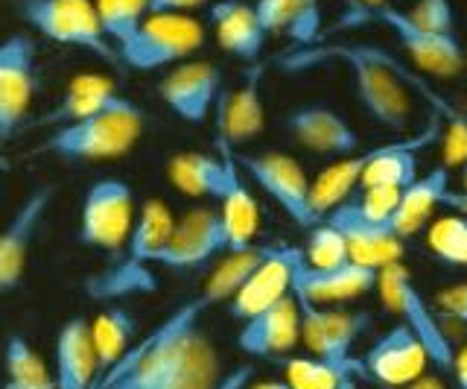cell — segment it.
I'll return each mask as SVG.
<instances>
[{"mask_svg": "<svg viewBox=\"0 0 467 389\" xmlns=\"http://www.w3.org/2000/svg\"><path fill=\"white\" fill-rule=\"evenodd\" d=\"M216 305H228V296L208 279L193 299L131 345L94 389H216L225 378L223 357L199 328L202 316Z\"/></svg>", "mask_w": 467, "mask_h": 389, "instance_id": "cell-1", "label": "cell"}, {"mask_svg": "<svg viewBox=\"0 0 467 389\" xmlns=\"http://www.w3.org/2000/svg\"><path fill=\"white\" fill-rule=\"evenodd\" d=\"M325 62H339L350 70L359 106L368 111V118L374 123L391 129V132H406L409 123H412V111H415L412 91L427 100L430 109L435 111V118H441L447 129L467 123V114H459L441 94L432 91L415 70H409L406 65L394 59L389 50L377 45H339V41H330V45H306V47H296L284 53L281 59H277V68L286 70V74H301V70H310Z\"/></svg>", "mask_w": 467, "mask_h": 389, "instance_id": "cell-2", "label": "cell"}, {"mask_svg": "<svg viewBox=\"0 0 467 389\" xmlns=\"http://www.w3.org/2000/svg\"><path fill=\"white\" fill-rule=\"evenodd\" d=\"M143 109L135 103L123 111L56 126L33 152L56 155L65 162H111V158H123L135 150L143 135Z\"/></svg>", "mask_w": 467, "mask_h": 389, "instance_id": "cell-3", "label": "cell"}, {"mask_svg": "<svg viewBox=\"0 0 467 389\" xmlns=\"http://www.w3.org/2000/svg\"><path fill=\"white\" fill-rule=\"evenodd\" d=\"M365 24H379L394 33L400 41V47L412 59V65L423 74H432L438 79H452L464 70V47L456 38V33H427L415 26L406 18V12L394 6H362L348 0V12L342 21L336 24V30L342 26H365Z\"/></svg>", "mask_w": 467, "mask_h": 389, "instance_id": "cell-4", "label": "cell"}, {"mask_svg": "<svg viewBox=\"0 0 467 389\" xmlns=\"http://www.w3.org/2000/svg\"><path fill=\"white\" fill-rule=\"evenodd\" d=\"M377 290L383 296L386 310L398 316V320L415 334V340L423 345L430 363L441 374H450L452 378L456 349H452L447 331L441 328V316H438L430 301L420 296L418 284L412 281V272L403 264L383 267L377 272Z\"/></svg>", "mask_w": 467, "mask_h": 389, "instance_id": "cell-5", "label": "cell"}, {"mask_svg": "<svg viewBox=\"0 0 467 389\" xmlns=\"http://www.w3.org/2000/svg\"><path fill=\"white\" fill-rule=\"evenodd\" d=\"M24 21L56 45L79 47L102 62H120L114 45L102 36L94 0H15Z\"/></svg>", "mask_w": 467, "mask_h": 389, "instance_id": "cell-6", "label": "cell"}, {"mask_svg": "<svg viewBox=\"0 0 467 389\" xmlns=\"http://www.w3.org/2000/svg\"><path fill=\"white\" fill-rule=\"evenodd\" d=\"M204 45V26L193 16H146L140 30L117 50L131 70H161L187 62Z\"/></svg>", "mask_w": 467, "mask_h": 389, "instance_id": "cell-7", "label": "cell"}, {"mask_svg": "<svg viewBox=\"0 0 467 389\" xmlns=\"http://www.w3.org/2000/svg\"><path fill=\"white\" fill-rule=\"evenodd\" d=\"M301 305V342L306 345L310 357L321 360L325 366L362 378V366L354 357L357 340L368 331L371 313L365 310H345V308H313Z\"/></svg>", "mask_w": 467, "mask_h": 389, "instance_id": "cell-8", "label": "cell"}, {"mask_svg": "<svg viewBox=\"0 0 467 389\" xmlns=\"http://www.w3.org/2000/svg\"><path fill=\"white\" fill-rule=\"evenodd\" d=\"M234 152V150H231ZM234 162L243 170V176L252 179L263 194L275 199L292 223L301 228H316L321 220L310 203V179L304 167L286 152H234Z\"/></svg>", "mask_w": 467, "mask_h": 389, "instance_id": "cell-9", "label": "cell"}, {"mask_svg": "<svg viewBox=\"0 0 467 389\" xmlns=\"http://www.w3.org/2000/svg\"><path fill=\"white\" fill-rule=\"evenodd\" d=\"M135 191L123 179H99L88 187L79 214V240L91 249L120 252L135 228Z\"/></svg>", "mask_w": 467, "mask_h": 389, "instance_id": "cell-10", "label": "cell"}, {"mask_svg": "<svg viewBox=\"0 0 467 389\" xmlns=\"http://www.w3.org/2000/svg\"><path fill=\"white\" fill-rule=\"evenodd\" d=\"M38 89L36 41L15 33L0 41V141L24 126Z\"/></svg>", "mask_w": 467, "mask_h": 389, "instance_id": "cell-11", "label": "cell"}, {"mask_svg": "<svg viewBox=\"0 0 467 389\" xmlns=\"http://www.w3.org/2000/svg\"><path fill=\"white\" fill-rule=\"evenodd\" d=\"M56 199V184L33 187L12 217L0 228V296L18 290L24 284V272L29 261V249L38 235V226L47 217V211Z\"/></svg>", "mask_w": 467, "mask_h": 389, "instance_id": "cell-12", "label": "cell"}, {"mask_svg": "<svg viewBox=\"0 0 467 389\" xmlns=\"http://www.w3.org/2000/svg\"><path fill=\"white\" fill-rule=\"evenodd\" d=\"M219 94H223V74L213 62L187 59L175 65L158 82V97L184 123H204L211 118Z\"/></svg>", "mask_w": 467, "mask_h": 389, "instance_id": "cell-13", "label": "cell"}, {"mask_svg": "<svg viewBox=\"0 0 467 389\" xmlns=\"http://www.w3.org/2000/svg\"><path fill=\"white\" fill-rule=\"evenodd\" d=\"M219 255H228V237L219 208H193L182 220H175L172 237L158 255V267L199 269Z\"/></svg>", "mask_w": 467, "mask_h": 389, "instance_id": "cell-14", "label": "cell"}, {"mask_svg": "<svg viewBox=\"0 0 467 389\" xmlns=\"http://www.w3.org/2000/svg\"><path fill=\"white\" fill-rule=\"evenodd\" d=\"M427 363H430V357L423 352V345L415 340V334L403 322L391 325L386 334H379L359 360L362 378H371L383 389L406 386L423 378Z\"/></svg>", "mask_w": 467, "mask_h": 389, "instance_id": "cell-15", "label": "cell"}, {"mask_svg": "<svg viewBox=\"0 0 467 389\" xmlns=\"http://www.w3.org/2000/svg\"><path fill=\"white\" fill-rule=\"evenodd\" d=\"M325 223L333 228H339L345 243H348V261L368 267V269H383L391 264H400V258L406 252V243L391 232V226L368 223L362 214L354 208L350 199H345L342 205H336Z\"/></svg>", "mask_w": 467, "mask_h": 389, "instance_id": "cell-16", "label": "cell"}, {"mask_svg": "<svg viewBox=\"0 0 467 389\" xmlns=\"http://www.w3.org/2000/svg\"><path fill=\"white\" fill-rule=\"evenodd\" d=\"M304 258V249L298 247H275L269 258L263 261L252 276L245 279V284L228 301V313L231 320L245 322L252 316L263 313L272 308L275 301H281L284 296L292 293V276H296V267Z\"/></svg>", "mask_w": 467, "mask_h": 389, "instance_id": "cell-17", "label": "cell"}, {"mask_svg": "<svg viewBox=\"0 0 467 389\" xmlns=\"http://www.w3.org/2000/svg\"><path fill=\"white\" fill-rule=\"evenodd\" d=\"M371 290H377V269L350 261L342 267L316 269L306 267L301 258L296 276H292V296L313 308H339L342 301L359 299Z\"/></svg>", "mask_w": 467, "mask_h": 389, "instance_id": "cell-18", "label": "cell"}, {"mask_svg": "<svg viewBox=\"0 0 467 389\" xmlns=\"http://www.w3.org/2000/svg\"><path fill=\"white\" fill-rule=\"evenodd\" d=\"M263 65H248L243 82L234 91H223L216 100V143L237 150L254 141L266 126V109L260 94Z\"/></svg>", "mask_w": 467, "mask_h": 389, "instance_id": "cell-19", "label": "cell"}, {"mask_svg": "<svg viewBox=\"0 0 467 389\" xmlns=\"http://www.w3.org/2000/svg\"><path fill=\"white\" fill-rule=\"evenodd\" d=\"M301 340V305L296 296H284L272 308L245 320L237 334V349L248 357H284Z\"/></svg>", "mask_w": 467, "mask_h": 389, "instance_id": "cell-20", "label": "cell"}, {"mask_svg": "<svg viewBox=\"0 0 467 389\" xmlns=\"http://www.w3.org/2000/svg\"><path fill=\"white\" fill-rule=\"evenodd\" d=\"M286 129L304 150L327 158H348L359 150V135L327 106H298L286 114Z\"/></svg>", "mask_w": 467, "mask_h": 389, "instance_id": "cell-21", "label": "cell"}, {"mask_svg": "<svg viewBox=\"0 0 467 389\" xmlns=\"http://www.w3.org/2000/svg\"><path fill=\"white\" fill-rule=\"evenodd\" d=\"M129 97L117 91V85L102 77V74H79L67 82L65 97L58 100V106L50 109L38 123L44 126H67L77 121L97 118V114H109V111H123L131 109Z\"/></svg>", "mask_w": 467, "mask_h": 389, "instance_id": "cell-22", "label": "cell"}, {"mask_svg": "<svg viewBox=\"0 0 467 389\" xmlns=\"http://www.w3.org/2000/svg\"><path fill=\"white\" fill-rule=\"evenodd\" d=\"M234 167L231 147L216 143V155L211 152H175L167 164V176L175 191L196 199H213L219 203L228 187V176Z\"/></svg>", "mask_w": 467, "mask_h": 389, "instance_id": "cell-23", "label": "cell"}, {"mask_svg": "<svg viewBox=\"0 0 467 389\" xmlns=\"http://www.w3.org/2000/svg\"><path fill=\"white\" fill-rule=\"evenodd\" d=\"M208 18L219 47L245 65H257L263 45H266V30L257 18L254 4H248V0H216L208 9Z\"/></svg>", "mask_w": 467, "mask_h": 389, "instance_id": "cell-24", "label": "cell"}, {"mask_svg": "<svg viewBox=\"0 0 467 389\" xmlns=\"http://www.w3.org/2000/svg\"><path fill=\"white\" fill-rule=\"evenodd\" d=\"M56 389H94L97 352L91 340V320L70 316L56 337Z\"/></svg>", "mask_w": 467, "mask_h": 389, "instance_id": "cell-25", "label": "cell"}, {"mask_svg": "<svg viewBox=\"0 0 467 389\" xmlns=\"http://www.w3.org/2000/svg\"><path fill=\"white\" fill-rule=\"evenodd\" d=\"M447 191H450V167H444V164L432 167L423 179L403 187L400 205H398V211H394V217L389 220L391 232L400 240L418 235L420 228L430 223L432 211L444 203Z\"/></svg>", "mask_w": 467, "mask_h": 389, "instance_id": "cell-26", "label": "cell"}, {"mask_svg": "<svg viewBox=\"0 0 467 389\" xmlns=\"http://www.w3.org/2000/svg\"><path fill=\"white\" fill-rule=\"evenodd\" d=\"M219 217H223V226H225L228 252H245L254 247L257 228H260V208H257V199L252 196V191H248L245 176L237 167V162L231 167L228 187H225L223 199H219Z\"/></svg>", "mask_w": 467, "mask_h": 389, "instance_id": "cell-27", "label": "cell"}, {"mask_svg": "<svg viewBox=\"0 0 467 389\" xmlns=\"http://www.w3.org/2000/svg\"><path fill=\"white\" fill-rule=\"evenodd\" d=\"M161 287L158 276L152 264H140L135 258H117L111 261L106 269L91 272L85 281H82V290L88 299H97V301H117V299H129V296H146V293H155Z\"/></svg>", "mask_w": 467, "mask_h": 389, "instance_id": "cell-28", "label": "cell"}, {"mask_svg": "<svg viewBox=\"0 0 467 389\" xmlns=\"http://www.w3.org/2000/svg\"><path fill=\"white\" fill-rule=\"evenodd\" d=\"M135 334H138V322L126 308H106L94 316L91 340L97 352V384L129 354V349L135 345Z\"/></svg>", "mask_w": 467, "mask_h": 389, "instance_id": "cell-29", "label": "cell"}, {"mask_svg": "<svg viewBox=\"0 0 467 389\" xmlns=\"http://www.w3.org/2000/svg\"><path fill=\"white\" fill-rule=\"evenodd\" d=\"M172 228H175V217L170 205L164 199H146L140 205L138 217H135V228H131L129 243L123 247V252L129 258H135L140 264H152L158 267V255L164 252V247L172 237Z\"/></svg>", "mask_w": 467, "mask_h": 389, "instance_id": "cell-30", "label": "cell"}, {"mask_svg": "<svg viewBox=\"0 0 467 389\" xmlns=\"http://www.w3.org/2000/svg\"><path fill=\"white\" fill-rule=\"evenodd\" d=\"M254 12L269 33H289L301 47L316 45L318 0H257Z\"/></svg>", "mask_w": 467, "mask_h": 389, "instance_id": "cell-31", "label": "cell"}, {"mask_svg": "<svg viewBox=\"0 0 467 389\" xmlns=\"http://www.w3.org/2000/svg\"><path fill=\"white\" fill-rule=\"evenodd\" d=\"M4 389H56L53 372L24 334H9L4 340Z\"/></svg>", "mask_w": 467, "mask_h": 389, "instance_id": "cell-32", "label": "cell"}, {"mask_svg": "<svg viewBox=\"0 0 467 389\" xmlns=\"http://www.w3.org/2000/svg\"><path fill=\"white\" fill-rule=\"evenodd\" d=\"M94 6L102 36L111 41L114 50H120L150 16V0H94Z\"/></svg>", "mask_w": 467, "mask_h": 389, "instance_id": "cell-33", "label": "cell"}, {"mask_svg": "<svg viewBox=\"0 0 467 389\" xmlns=\"http://www.w3.org/2000/svg\"><path fill=\"white\" fill-rule=\"evenodd\" d=\"M430 252L450 267H467V217H441L427 226Z\"/></svg>", "mask_w": 467, "mask_h": 389, "instance_id": "cell-34", "label": "cell"}, {"mask_svg": "<svg viewBox=\"0 0 467 389\" xmlns=\"http://www.w3.org/2000/svg\"><path fill=\"white\" fill-rule=\"evenodd\" d=\"M304 264L316 269H330L348 264V243L342 237L339 228H333L330 223L321 220L316 228H310L304 247Z\"/></svg>", "mask_w": 467, "mask_h": 389, "instance_id": "cell-35", "label": "cell"}, {"mask_svg": "<svg viewBox=\"0 0 467 389\" xmlns=\"http://www.w3.org/2000/svg\"><path fill=\"white\" fill-rule=\"evenodd\" d=\"M400 194L403 191H398V187H362V194L350 196V203L368 223L389 226V220L400 205Z\"/></svg>", "mask_w": 467, "mask_h": 389, "instance_id": "cell-36", "label": "cell"}, {"mask_svg": "<svg viewBox=\"0 0 467 389\" xmlns=\"http://www.w3.org/2000/svg\"><path fill=\"white\" fill-rule=\"evenodd\" d=\"M406 18L415 26L427 33H452V24H456V16H452L450 0H418V4L406 12Z\"/></svg>", "mask_w": 467, "mask_h": 389, "instance_id": "cell-37", "label": "cell"}, {"mask_svg": "<svg viewBox=\"0 0 467 389\" xmlns=\"http://www.w3.org/2000/svg\"><path fill=\"white\" fill-rule=\"evenodd\" d=\"M435 313L441 320H452V322H467V281L452 284L447 290H441L435 296Z\"/></svg>", "mask_w": 467, "mask_h": 389, "instance_id": "cell-38", "label": "cell"}, {"mask_svg": "<svg viewBox=\"0 0 467 389\" xmlns=\"http://www.w3.org/2000/svg\"><path fill=\"white\" fill-rule=\"evenodd\" d=\"M208 0H150V16H187L190 9L204 6Z\"/></svg>", "mask_w": 467, "mask_h": 389, "instance_id": "cell-39", "label": "cell"}, {"mask_svg": "<svg viewBox=\"0 0 467 389\" xmlns=\"http://www.w3.org/2000/svg\"><path fill=\"white\" fill-rule=\"evenodd\" d=\"M452 381L456 389H467V345L462 352H456V363H452Z\"/></svg>", "mask_w": 467, "mask_h": 389, "instance_id": "cell-40", "label": "cell"}, {"mask_svg": "<svg viewBox=\"0 0 467 389\" xmlns=\"http://www.w3.org/2000/svg\"><path fill=\"white\" fill-rule=\"evenodd\" d=\"M441 205L452 208V211L459 214V217H467V191H447Z\"/></svg>", "mask_w": 467, "mask_h": 389, "instance_id": "cell-41", "label": "cell"}, {"mask_svg": "<svg viewBox=\"0 0 467 389\" xmlns=\"http://www.w3.org/2000/svg\"><path fill=\"white\" fill-rule=\"evenodd\" d=\"M394 389H447V386H444L441 378H427V374H423V378L406 384V386H394Z\"/></svg>", "mask_w": 467, "mask_h": 389, "instance_id": "cell-42", "label": "cell"}, {"mask_svg": "<svg viewBox=\"0 0 467 389\" xmlns=\"http://www.w3.org/2000/svg\"><path fill=\"white\" fill-rule=\"evenodd\" d=\"M245 389H296L286 381H257V384H248Z\"/></svg>", "mask_w": 467, "mask_h": 389, "instance_id": "cell-43", "label": "cell"}, {"mask_svg": "<svg viewBox=\"0 0 467 389\" xmlns=\"http://www.w3.org/2000/svg\"><path fill=\"white\" fill-rule=\"evenodd\" d=\"M333 389H362V386H359V378H354V374H339Z\"/></svg>", "mask_w": 467, "mask_h": 389, "instance_id": "cell-44", "label": "cell"}, {"mask_svg": "<svg viewBox=\"0 0 467 389\" xmlns=\"http://www.w3.org/2000/svg\"><path fill=\"white\" fill-rule=\"evenodd\" d=\"M354 4H362V6H386V0H354Z\"/></svg>", "mask_w": 467, "mask_h": 389, "instance_id": "cell-45", "label": "cell"}, {"mask_svg": "<svg viewBox=\"0 0 467 389\" xmlns=\"http://www.w3.org/2000/svg\"><path fill=\"white\" fill-rule=\"evenodd\" d=\"M459 191H467V162L462 164V187H459Z\"/></svg>", "mask_w": 467, "mask_h": 389, "instance_id": "cell-46", "label": "cell"}, {"mask_svg": "<svg viewBox=\"0 0 467 389\" xmlns=\"http://www.w3.org/2000/svg\"><path fill=\"white\" fill-rule=\"evenodd\" d=\"M464 70H467V53H464Z\"/></svg>", "mask_w": 467, "mask_h": 389, "instance_id": "cell-47", "label": "cell"}]
</instances>
